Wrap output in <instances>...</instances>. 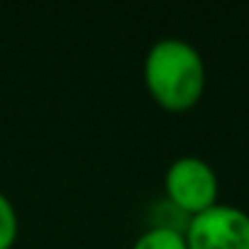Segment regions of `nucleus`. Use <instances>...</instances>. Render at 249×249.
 Wrapping results in <instances>:
<instances>
[{
  "label": "nucleus",
  "mask_w": 249,
  "mask_h": 249,
  "mask_svg": "<svg viewBox=\"0 0 249 249\" xmlns=\"http://www.w3.org/2000/svg\"><path fill=\"white\" fill-rule=\"evenodd\" d=\"M130 249H188V244H186V232L152 225L132 242Z\"/></svg>",
  "instance_id": "20e7f679"
},
{
  "label": "nucleus",
  "mask_w": 249,
  "mask_h": 249,
  "mask_svg": "<svg viewBox=\"0 0 249 249\" xmlns=\"http://www.w3.org/2000/svg\"><path fill=\"white\" fill-rule=\"evenodd\" d=\"M20 232V215L8 193L0 191V249H10Z\"/></svg>",
  "instance_id": "39448f33"
},
{
  "label": "nucleus",
  "mask_w": 249,
  "mask_h": 249,
  "mask_svg": "<svg viewBox=\"0 0 249 249\" xmlns=\"http://www.w3.org/2000/svg\"><path fill=\"white\" fill-rule=\"evenodd\" d=\"M144 83L161 107L188 110L205 90V61L188 39L161 37L144 56Z\"/></svg>",
  "instance_id": "f257e3e1"
},
{
  "label": "nucleus",
  "mask_w": 249,
  "mask_h": 249,
  "mask_svg": "<svg viewBox=\"0 0 249 249\" xmlns=\"http://www.w3.org/2000/svg\"><path fill=\"white\" fill-rule=\"evenodd\" d=\"M164 191L171 205L193 217L217 203L220 181L215 169L203 157L186 154L169 164L164 174Z\"/></svg>",
  "instance_id": "f03ea898"
},
{
  "label": "nucleus",
  "mask_w": 249,
  "mask_h": 249,
  "mask_svg": "<svg viewBox=\"0 0 249 249\" xmlns=\"http://www.w3.org/2000/svg\"><path fill=\"white\" fill-rule=\"evenodd\" d=\"M188 249H249V213L215 203L186 225Z\"/></svg>",
  "instance_id": "7ed1b4c3"
}]
</instances>
